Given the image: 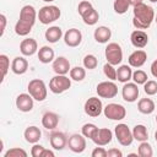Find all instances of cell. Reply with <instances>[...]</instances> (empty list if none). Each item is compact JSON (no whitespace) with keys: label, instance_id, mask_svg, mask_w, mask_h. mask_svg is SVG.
I'll list each match as a JSON object with an SVG mask.
<instances>
[{"label":"cell","instance_id":"41","mask_svg":"<svg viewBox=\"0 0 157 157\" xmlns=\"http://www.w3.org/2000/svg\"><path fill=\"white\" fill-rule=\"evenodd\" d=\"M93 6H92V4L90 2V1H87V0H82L80 4H78V7H77V11H78V13L82 16V15H85L90 9H92Z\"/></svg>","mask_w":157,"mask_h":157},{"label":"cell","instance_id":"19","mask_svg":"<svg viewBox=\"0 0 157 157\" xmlns=\"http://www.w3.org/2000/svg\"><path fill=\"white\" fill-rule=\"evenodd\" d=\"M147 60V54L145 50H135L134 53L130 54L128 61H129V65L132 66V67H141Z\"/></svg>","mask_w":157,"mask_h":157},{"label":"cell","instance_id":"6","mask_svg":"<svg viewBox=\"0 0 157 157\" xmlns=\"http://www.w3.org/2000/svg\"><path fill=\"white\" fill-rule=\"evenodd\" d=\"M105 59L112 65H119L123 60V50L118 43H109L105 48Z\"/></svg>","mask_w":157,"mask_h":157},{"label":"cell","instance_id":"48","mask_svg":"<svg viewBox=\"0 0 157 157\" xmlns=\"http://www.w3.org/2000/svg\"><path fill=\"white\" fill-rule=\"evenodd\" d=\"M128 1H129V4H130V5H132V7H134L135 5H137V4L142 2V0H128Z\"/></svg>","mask_w":157,"mask_h":157},{"label":"cell","instance_id":"13","mask_svg":"<svg viewBox=\"0 0 157 157\" xmlns=\"http://www.w3.org/2000/svg\"><path fill=\"white\" fill-rule=\"evenodd\" d=\"M121 96H123V99L126 101V102H135L139 97V88H137V85L134 82H126L124 86H123V90H121Z\"/></svg>","mask_w":157,"mask_h":157},{"label":"cell","instance_id":"14","mask_svg":"<svg viewBox=\"0 0 157 157\" xmlns=\"http://www.w3.org/2000/svg\"><path fill=\"white\" fill-rule=\"evenodd\" d=\"M33 97L29 93H21L16 98V107L21 112H31L33 109Z\"/></svg>","mask_w":157,"mask_h":157},{"label":"cell","instance_id":"10","mask_svg":"<svg viewBox=\"0 0 157 157\" xmlns=\"http://www.w3.org/2000/svg\"><path fill=\"white\" fill-rule=\"evenodd\" d=\"M85 113L90 117H98L103 112V104L102 101L97 97H91L85 102Z\"/></svg>","mask_w":157,"mask_h":157},{"label":"cell","instance_id":"52","mask_svg":"<svg viewBox=\"0 0 157 157\" xmlns=\"http://www.w3.org/2000/svg\"><path fill=\"white\" fill-rule=\"evenodd\" d=\"M151 2H157V0H150Z\"/></svg>","mask_w":157,"mask_h":157},{"label":"cell","instance_id":"24","mask_svg":"<svg viewBox=\"0 0 157 157\" xmlns=\"http://www.w3.org/2000/svg\"><path fill=\"white\" fill-rule=\"evenodd\" d=\"M23 136H25V140L27 142H29V144H37L39 141L40 136H42V132H40L39 128H37V126L33 125V126H28L25 130Z\"/></svg>","mask_w":157,"mask_h":157},{"label":"cell","instance_id":"15","mask_svg":"<svg viewBox=\"0 0 157 157\" xmlns=\"http://www.w3.org/2000/svg\"><path fill=\"white\" fill-rule=\"evenodd\" d=\"M112 137H113L112 130H109L107 128H102V129H98L97 130V132L93 136L92 141L97 146H105V145H108L112 141Z\"/></svg>","mask_w":157,"mask_h":157},{"label":"cell","instance_id":"47","mask_svg":"<svg viewBox=\"0 0 157 157\" xmlns=\"http://www.w3.org/2000/svg\"><path fill=\"white\" fill-rule=\"evenodd\" d=\"M42 157H54V152L53 151H50V150H44V152H43V155H42Z\"/></svg>","mask_w":157,"mask_h":157},{"label":"cell","instance_id":"53","mask_svg":"<svg viewBox=\"0 0 157 157\" xmlns=\"http://www.w3.org/2000/svg\"><path fill=\"white\" fill-rule=\"evenodd\" d=\"M156 123H157V115H156Z\"/></svg>","mask_w":157,"mask_h":157},{"label":"cell","instance_id":"3","mask_svg":"<svg viewBox=\"0 0 157 157\" xmlns=\"http://www.w3.org/2000/svg\"><path fill=\"white\" fill-rule=\"evenodd\" d=\"M28 93L38 102H42L47 98V86L43 80L33 78L28 83Z\"/></svg>","mask_w":157,"mask_h":157},{"label":"cell","instance_id":"22","mask_svg":"<svg viewBox=\"0 0 157 157\" xmlns=\"http://www.w3.org/2000/svg\"><path fill=\"white\" fill-rule=\"evenodd\" d=\"M28 69V61L23 56H16L11 63V70L16 75H22Z\"/></svg>","mask_w":157,"mask_h":157},{"label":"cell","instance_id":"5","mask_svg":"<svg viewBox=\"0 0 157 157\" xmlns=\"http://www.w3.org/2000/svg\"><path fill=\"white\" fill-rule=\"evenodd\" d=\"M70 87H71V78H69L65 75H55L49 82V90L55 94H60L67 91Z\"/></svg>","mask_w":157,"mask_h":157},{"label":"cell","instance_id":"12","mask_svg":"<svg viewBox=\"0 0 157 157\" xmlns=\"http://www.w3.org/2000/svg\"><path fill=\"white\" fill-rule=\"evenodd\" d=\"M64 42L66 45L71 47V48H75V47H78L82 42V33L80 29L77 28H70L65 32L64 34Z\"/></svg>","mask_w":157,"mask_h":157},{"label":"cell","instance_id":"11","mask_svg":"<svg viewBox=\"0 0 157 157\" xmlns=\"http://www.w3.org/2000/svg\"><path fill=\"white\" fill-rule=\"evenodd\" d=\"M67 146L69 148L75 152V153H81L86 150V139L83 135L80 134H74L69 137L67 140Z\"/></svg>","mask_w":157,"mask_h":157},{"label":"cell","instance_id":"8","mask_svg":"<svg viewBox=\"0 0 157 157\" xmlns=\"http://www.w3.org/2000/svg\"><path fill=\"white\" fill-rule=\"evenodd\" d=\"M104 115L110 120H123L126 115V109L118 103H109L103 108Z\"/></svg>","mask_w":157,"mask_h":157},{"label":"cell","instance_id":"39","mask_svg":"<svg viewBox=\"0 0 157 157\" xmlns=\"http://www.w3.org/2000/svg\"><path fill=\"white\" fill-rule=\"evenodd\" d=\"M103 72L109 80H117V69H114V65L107 63L103 66Z\"/></svg>","mask_w":157,"mask_h":157},{"label":"cell","instance_id":"30","mask_svg":"<svg viewBox=\"0 0 157 157\" xmlns=\"http://www.w3.org/2000/svg\"><path fill=\"white\" fill-rule=\"evenodd\" d=\"M81 17H82V20H83V22H85L86 25L93 26V25H96V23L98 22L99 15H98V12L92 7V9H90L85 15H82Z\"/></svg>","mask_w":157,"mask_h":157},{"label":"cell","instance_id":"29","mask_svg":"<svg viewBox=\"0 0 157 157\" xmlns=\"http://www.w3.org/2000/svg\"><path fill=\"white\" fill-rule=\"evenodd\" d=\"M132 136L135 140L142 142V141H147L148 139V131H147V128L142 124H137L134 126L132 129Z\"/></svg>","mask_w":157,"mask_h":157},{"label":"cell","instance_id":"16","mask_svg":"<svg viewBox=\"0 0 157 157\" xmlns=\"http://www.w3.org/2000/svg\"><path fill=\"white\" fill-rule=\"evenodd\" d=\"M130 40H131V44L135 47V48H145L148 43V36L146 32H144L142 29H135L131 36H130Z\"/></svg>","mask_w":157,"mask_h":157},{"label":"cell","instance_id":"4","mask_svg":"<svg viewBox=\"0 0 157 157\" xmlns=\"http://www.w3.org/2000/svg\"><path fill=\"white\" fill-rule=\"evenodd\" d=\"M61 12L60 9L58 6L54 5H48V6H43L39 12H38V18L43 25H49L56 20H59Z\"/></svg>","mask_w":157,"mask_h":157},{"label":"cell","instance_id":"2","mask_svg":"<svg viewBox=\"0 0 157 157\" xmlns=\"http://www.w3.org/2000/svg\"><path fill=\"white\" fill-rule=\"evenodd\" d=\"M134 18H132V25L137 29H146L151 26L152 21L155 20V11L151 6L140 2L134 6Z\"/></svg>","mask_w":157,"mask_h":157},{"label":"cell","instance_id":"51","mask_svg":"<svg viewBox=\"0 0 157 157\" xmlns=\"http://www.w3.org/2000/svg\"><path fill=\"white\" fill-rule=\"evenodd\" d=\"M155 21H156V23H157V15L155 16Z\"/></svg>","mask_w":157,"mask_h":157},{"label":"cell","instance_id":"42","mask_svg":"<svg viewBox=\"0 0 157 157\" xmlns=\"http://www.w3.org/2000/svg\"><path fill=\"white\" fill-rule=\"evenodd\" d=\"M44 150H45V148H44L42 145L34 144V145H33V147L31 148V155H32L33 157H42V155H43Z\"/></svg>","mask_w":157,"mask_h":157},{"label":"cell","instance_id":"9","mask_svg":"<svg viewBox=\"0 0 157 157\" xmlns=\"http://www.w3.org/2000/svg\"><path fill=\"white\" fill-rule=\"evenodd\" d=\"M96 91L102 98H114L118 94V86L112 81H103L97 85Z\"/></svg>","mask_w":157,"mask_h":157},{"label":"cell","instance_id":"28","mask_svg":"<svg viewBox=\"0 0 157 157\" xmlns=\"http://www.w3.org/2000/svg\"><path fill=\"white\" fill-rule=\"evenodd\" d=\"M45 39L49 42V43H56L61 37H63V31L60 27L58 26H53V27H49L47 31H45Z\"/></svg>","mask_w":157,"mask_h":157},{"label":"cell","instance_id":"34","mask_svg":"<svg viewBox=\"0 0 157 157\" xmlns=\"http://www.w3.org/2000/svg\"><path fill=\"white\" fill-rule=\"evenodd\" d=\"M97 130H98V128H97L94 124H92V123H86V124L82 126V135H83L85 137H88V139L92 140L93 136L96 135Z\"/></svg>","mask_w":157,"mask_h":157},{"label":"cell","instance_id":"31","mask_svg":"<svg viewBox=\"0 0 157 157\" xmlns=\"http://www.w3.org/2000/svg\"><path fill=\"white\" fill-rule=\"evenodd\" d=\"M70 78L74 81H82L86 77V70L81 66H75L72 69H70Z\"/></svg>","mask_w":157,"mask_h":157},{"label":"cell","instance_id":"20","mask_svg":"<svg viewBox=\"0 0 157 157\" xmlns=\"http://www.w3.org/2000/svg\"><path fill=\"white\" fill-rule=\"evenodd\" d=\"M37 49H38V44H37L36 39H33V38H26L20 44V50L26 56L33 55L37 52Z\"/></svg>","mask_w":157,"mask_h":157},{"label":"cell","instance_id":"49","mask_svg":"<svg viewBox=\"0 0 157 157\" xmlns=\"http://www.w3.org/2000/svg\"><path fill=\"white\" fill-rule=\"evenodd\" d=\"M155 140H156V142H157V131L155 132Z\"/></svg>","mask_w":157,"mask_h":157},{"label":"cell","instance_id":"7","mask_svg":"<svg viewBox=\"0 0 157 157\" xmlns=\"http://www.w3.org/2000/svg\"><path fill=\"white\" fill-rule=\"evenodd\" d=\"M114 132H115V137L118 140V142L121 145V146H130L132 140H134V136H132V131L129 129V126L126 124H118L114 129Z\"/></svg>","mask_w":157,"mask_h":157},{"label":"cell","instance_id":"21","mask_svg":"<svg viewBox=\"0 0 157 157\" xmlns=\"http://www.w3.org/2000/svg\"><path fill=\"white\" fill-rule=\"evenodd\" d=\"M59 124V115L54 112H47L42 117V125L47 130H54Z\"/></svg>","mask_w":157,"mask_h":157},{"label":"cell","instance_id":"37","mask_svg":"<svg viewBox=\"0 0 157 157\" xmlns=\"http://www.w3.org/2000/svg\"><path fill=\"white\" fill-rule=\"evenodd\" d=\"M132 80L136 85H144L147 81V74L142 70H136L132 72Z\"/></svg>","mask_w":157,"mask_h":157},{"label":"cell","instance_id":"25","mask_svg":"<svg viewBox=\"0 0 157 157\" xmlns=\"http://www.w3.org/2000/svg\"><path fill=\"white\" fill-rule=\"evenodd\" d=\"M131 78H132V70L130 65H120L117 70V80L119 82L126 83Z\"/></svg>","mask_w":157,"mask_h":157},{"label":"cell","instance_id":"26","mask_svg":"<svg viewBox=\"0 0 157 157\" xmlns=\"http://www.w3.org/2000/svg\"><path fill=\"white\" fill-rule=\"evenodd\" d=\"M54 50L48 45H44L38 50V59L43 64H49L54 61Z\"/></svg>","mask_w":157,"mask_h":157},{"label":"cell","instance_id":"46","mask_svg":"<svg viewBox=\"0 0 157 157\" xmlns=\"http://www.w3.org/2000/svg\"><path fill=\"white\" fill-rule=\"evenodd\" d=\"M151 74H152L153 77L157 78V59L151 64Z\"/></svg>","mask_w":157,"mask_h":157},{"label":"cell","instance_id":"50","mask_svg":"<svg viewBox=\"0 0 157 157\" xmlns=\"http://www.w3.org/2000/svg\"><path fill=\"white\" fill-rule=\"evenodd\" d=\"M43 1H45V2H52V1H54V0H43Z\"/></svg>","mask_w":157,"mask_h":157},{"label":"cell","instance_id":"27","mask_svg":"<svg viewBox=\"0 0 157 157\" xmlns=\"http://www.w3.org/2000/svg\"><path fill=\"white\" fill-rule=\"evenodd\" d=\"M156 105L151 98H141L137 103V109L142 114H151L155 110Z\"/></svg>","mask_w":157,"mask_h":157},{"label":"cell","instance_id":"33","mask_svg":"<svg viewBox=\"0 0 157 157\" xmlns=\"http://www.w3.org/2000/svg\"><path fill=\"white\" fill-rule=\"evenodd\" d=\"M130 4L128 0H114V4H113V7H114V11L119 15H123L128 11Z\"/></svg>","mask_w":157,"mask_h":157},{"label":"cell","instance_id":"36","mask_svg":"<svg viewBox=\"0 0 157 157\" xmlns=\"http://www.w3.org/2000/svg\"><path fill=\"white\" fill-rule=\"evenodd\" d=\"M144 91L147 96H153L157 93V82L153 80H147L144 83Z\"/></svg>","mask_w":157,"mask_h":157},{"label":"cell","instance_id":"44","mask_svg":"<svg viewBox=\"0 0 157 157\" xmlns=\"http://www.w3.org/2000/svg\"><path fill=\"white\" fill-rule=\"evenodd\" d=\"M107 156L108 157H121L123 152L118 148H110L109 151H107Z\"/></svg>","mask_w":157,"mask_h":157},{"label":"cell","instance_id":"18","mask_svg":"<svg viewBox=\"0 0 157 157\" xmlns=\"http://www.w3.org/2000/svg\"><path fill=\"white\" fill-rule=\"evenodd\" d=\"M49 141H50V146L54 150H63L65 148V146L67 145V139L65 136L64 132L61 131H55L49 136Z\"/></svg>","mask_w":157,"mask_h":157},{"label":"cell","instance_id":"1","mask_svg":"<svg viewBox=\"0 0 157 157\" xmlns=\"http://www.w3.org/2000/svg\"><path fill=\"white\" fill-rule=\"evenodd\" d=\"M36 17H37L36 9L32 5H25L20 11V18L15 26L16 34L22 37L27 36L32 31L33 25L36 23Z\"/></svg>","mask_w":157,"mask_h":157},{"label":"cell","instance_id":"17","mask_svg":"<svg viewBox=\"0 0 157 157\" xmlns=\"http://www.w3.org/2000/svg\"><path fill=\"white\" fill-rule=\"evenodd\" d=\"M53 70L56 75H66L70 72V61L65 56H58L53 61Z\"/></svg>","mask_w":157,"mask_h":157},{"label":"cell","instance_id":"43","mask_svg":"<svg viewBox=\"0 0 157 157\" xmlns=\"http://www.w3.org/2000/svg\"><path fill=\"white\" fill-rule=\"evenodd\" d=\"M92 157H107V150L103 147H96L92 151Z\"/></svg>","mask_w":157,"mask_h":157},{"label":"cell","instance_id":"40","mask_svg":"<svg viewBox=\"0 0 157 157\" xmlns=\"http://www.w3.org/2000/svg\"><path fill=\"white\" fill-rule=\"evenodd\" d=\"M0 65H1V70H2V78H5V76L10 69V60L5 54L0 55Z\"/></svg>","mask_w":157,"mask_h":157},{"label":"cell","instance_id":"32","mask_svg":"<svg viewBox=\"0 0 157 157\" xmlns=\"http://www.w3.org/2000/svg\"><path fill=\"white\" fill-rule=\"evenodd\" d=\"M137 155L141 157H152V155H153L152 146L147 141H142L137 148Z\"/></svg>","mask_w":157,"mask_h":157},{"label":"cell","instance_id":"45","mask_svg":"<svg viewBox=\"0 0 157 157\" xmlns=\"http://www.w3.org/2000/svg\"><path fill=\"white\" fill-rule=\"evenodd\" d=\"M0 21H1V29H0V36L4 34L5 32V27H6V16L4 13L0 15Z\"/></svg>","mask_w":157,"mask_h":157},{"label":"cell","instance_id":"38","mask_svg":"<svg viewBox=\"0 0 157 157\" xmlns=\"http://www.w3.org/2000/svg\"><path fill=\"white\" fill-rule=\"evenodd\" d=\"M5 157H27V152L20 147H12L4 155Z\"/></svg>","mask_w":157,"mask_h":157},{"label":"cell","instance_id":"23","mask_svg":"<svg viewBox=\"0 0 157 157\" xmlns=\"http://www.w3.org/2000/svg\"><path fill=\"white\" fill-rule=\"evenodd\" d=\"M93 37H94L96 42H98V43H107L112 37V31L109 27L99 26L98 28L94 29Z\"/></svg>","mask_w":157,"mask_h":157},{"label":"cell","instance_id":"35","mask_svg":"<svg viewBox=\"0 0 157 157\" xmlns=\"http://www.w3.org/2000/svg\"><path fill=\"white\" fill-rule=\"evenodd\" d=\"M97 65H98V60H97V58H96L94 55L87 54V55L83 58V66H85L86 69L93 70V69L97 67Z\"/></svg>","mask_w":157,"mask_h":157}]
</instances>
